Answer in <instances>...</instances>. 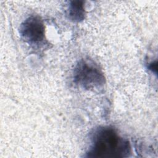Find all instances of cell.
<instances>
[{
	"label": "cell",
	"mask_w": 158,
	"mask_h": 158,
	"mask_svg": "<svg viewBox=\"0 0 158 158\" xmlns=\"http://www.w3.org/2000/svg\"><path fill=\"white\" fill-rule=\"evenodd\" d=\"M89 141L86 153L88 157H127L131 153L128 140L120 136L114 128L109 126L94 129L90 135Z\"/></svg>",
	"instance_id": "1"
},
{
	"label": "cell",
	"mask_w": 158,
	"mask_h": 158,
	"mask_svg": "<svg viewBox=\"0 0 158 158\" xmlns=\"http://www.w3.org/2000/svg\"><path fill=\"white\" fill-rule=\"evenodd\" d=\"M73 79L76 85L88 90L100 89L106 83L102 70L91 59H81L77 63L73 70Z\"/></svg>",
	"instance_id": "2"
},
{
	"label": "cell",
	"mask_w": 158,
	"mask_h": 158,
	"mask_svg": "<svg viewBox=\"0 0 158 158\" xmlns=\"http://www.w3.org/2000/svg\"><path fill=\"white\" fill-rule=\"evenodd\" d=\"M19 30L23 40L30 44H38L45 38V26L38 15H31L27 17L20 25Z\"/></svg>",
	"instance_id": "3"
},
{
	"label": "cell",
	"mask_w": 158,
	"mask_h": 158,
	"mask_svg": "<svg viewBox=\"0 0 158 158\" xmlns=\"http://www.w3.org/2000/svg\"><path fill=\"white\" fill-rule=\"evenodd\" d=\"M68 19L73 22L78 23L83 21L86 15L85 2L83 1H71L67 9Z\"/></svg>",
	"instance_id": "4"
},
{
	"label": "cell",
	"mask_w": 158,
	"mask_h": 158,
	"mask_svg": "<svg viewBox=\"0 0 158 158\" xmlns=\"http://www.w3.org/2000/svg\"><path fill=\"white\" fill-rule=\"evenodd\" d=\"M148 69L149 70H151L152 72L157 73V61L152 62L148 64Z\"/></svg>",
	"instance_id": "5"
}]
</instances>
